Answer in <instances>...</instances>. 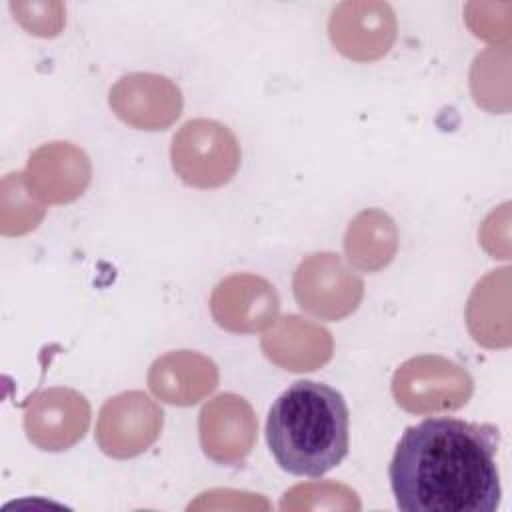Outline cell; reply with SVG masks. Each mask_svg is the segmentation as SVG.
<instances>
[{"label":"cell","mask_w":512,"mask_h":512,"mask_svg":"<svg viewBox=\"0 0 512 512\" xmlns=\"http://www.w3.org/2000/svg\"><path fill=\"white\" fill-rule=\"evenodd\" d=\"M498 430L458 418L408 426L388 478L404 512H494L500 504Z\"/></svg>","instance_id":"1"},{"label":"cell","mask_w":512,"mask_h":512,"mask_svg":"<svg viewBox=\"0 0 512 512\" xmlns=\"http://www.w3.org/2000/svg\"><path fill=\"white\" fill-rule=\"evenodd\" d=\"M350 414L344 396L328 384L298 380L270 406L266 442L276 464L320 478L348 454Z\"/></svg>","instance_id":"2"},{"label":"cell","mask_w":512,"mask_h":512,"mask_svg":"<svg viewBox=\"0 0 512 512\" xmlns=\"http://www.w3.org/2000/svg\"><path fill=\"white\" fill-rule=\"evenodd\" d=\"M170 160L186 186L220 188L238 172L240 144L228 126L210 118H194L174 134Z\"/></svg>","instance_id":"3"},{"label":"cell","mask_w":512,"mask_h":512,"mask_svg":"<svg viewBox=\"0 0 512 512\" xmlns=\"http://www.w3.org/2000/svg\"><path fill=\"white\" fill-rule=\"evenodd\" d=\"M474 390L468 370L444 356L406 360L392 376V396L410 414H440L462 408Z\"/></svg>","instance_id":"4"},{"label":"cell","mask_w":512,"mask_h":512,"mask_svg":"<svg viewBox=\"0 0 512 512\" xmlns=\"http://www.w3.org/2000/svg\"><path fill=\"white\" fill-rule=\"evenodd\" d=\"M292 290L298 306L320 320H342L362 302L364 282L338 254L316 252L294 270Z\"/></svg>","instance_id":"5"},{"label":"cell","mask_w":512,"mask_h":512,"mask_svg":"<svg viewBox=\"0 0 512 512\" xmlns=\"http://www.w3.org/2000/svg\"><path fill=\"white\" fill-rule=\"evenodd\" d=\"M162 426V408L142 390H128L102 404L96 442L106 456L126 460L146 452L160 438Z\"/></svg>","instance_id":"6"},{"label":"cell","mask_w":512,"mask_h":512,"mask_svg":"<svg viewBox=\"0 0 512 512\" xmlns=\"http://www.w3.org/2000/svg\"><path fill=\"white\" fill-rule=\"evenodd\" d=\"M332 46L354 62H374L386 56L396 40V16L388 2H340L328 20Z\"/></svg>","instance_id":"7"},{"label":"cell","mask_w":512,"mask_h":512,"mask_svg":"<svg viewBox=\"0 0 512 512\" xmlns=\"http://www.w3.org/2000/svg\"><path fill=\"white\" fill-rule=\"evenodd\" d=\"M90 426V404L74 388L54 386L30 398L24 432L44 452H62L80 442Z\"/></svg>","instance_id":"8"},{"label":"cell","mask_w":512,"mask_h":512,"mask_svg":"<svg viewBox=\"0 0 512 512\" xmlns=\"http://www.w3.org/2000/svg\"><path fill=\"white\" fill-rule=\"evenodd\" d=\"M108 104L116 118L138 130H166L182 114V92L174 80L132 72L122 76L108 94Z\"/></svg>","instance_id":"9"},{"label":"cell","mask_w":512,"mask_h":512,"mask_svg":"<svg viewBox=\"0 0 512 512\" xmlns=\"http://www.w3.org/2000/svg\"><path fill=\"white\" fill-rule=\"evenodd\" d=\"M280 298L276 288L252 272L230 274L216 284L210 296L214 322L234 334H254L276 322Z\"/></svg>","instance_id":"10"},{"label":"cell","mask_w":512,"mask_h":512,"mask_svg":"<svg viewBox=\"0 0 512 512\" xmlns=\"http://www.w3.org/2000/svg\"><path fill=\"white\" fill-rule=\"evenodd\" d=\"M198 436L210 460L218 464H238L256 444L258 418L246 398L224 392L202 406Z\"/></svg>","instance_id":"11"},{"label":"cell","mask_w":512,"mask_h":512,"mask_svg":"<svg viewBox=\"0 0 512 512\" xmlns=\"http://www.w3.org/2000/svg\"><path fill=\"white\" fill-rule=\"evenodd\" d=\"M24 180L44 204H68L84 194L92 180L88 154L72 142H48L36 148Z\"/></svg>","instance_id":"12"},{"label":"cell","mask_w":512,"mask_h":512,"mask_svg":"<svg viewBox=\"0 0 512 512\" xmlns=\"http://www.w3.org/2000/svg\"><path fill=\"white\" fill-rule=\"evenodd\" d=\"M260 348L282 370L312 372L332 358L334 340L324 326L298 314H286L264 332Z\"/></svg>","instance_id":"13"},{"label":"cell","mask_w":512,"mask_h":512,"mask_svg":"<svg viewBox=\"0 0 512 512\" xmlns=\"http://www.w3.org/2000/svg\"><path fill=\"white\" fill-rule=\"evenodd\" d=\"M218 386V366L194 350H174L156 358L148 370L152 394L172 406H194Z\"/></svg>","instance_id":"14"},{"label":"cell","mask_w":512,"mask_h":512,"mask_svg":"<svg viewBox=\"0 0 512 512\" xmlns=\"http://www.w3.org/2000/svg\"><path fill=\"white\" fill-rule=\"evenodd\" d=\"M508 268L492 270L472 290L466 324L472 338L486 348L510 344L508 332Z\"/></svg>","instance_id":"15"},{"label":"cell","mask_w":512,"mask_h":512,"mask_svg":"<svg viewBox=\"0 0 512 512\" xmlns=\"http://www.w3.org/2000/svg\"><path fill=\"white\" fill-rule=\"evenodd\" d=\"M396 250L398 228L384 210L368 208L350 220L344 236V252L354 268L378 272L394 260Z\"/></svg>","instance_id":"16"},{"label":"cell","mask_w":512,"mask_h":512,"mask_svg":"<svg viewBox=\"0 0 512 512\" xmlns=\"http://www.w3.org/2000/svg\"><path fill=\"white\" fill-rule=\"evenodd\" d=\"M46 214L44 202L28 188L24 172H10L0 184V232L22 236L38 228Z\"/></svg>","instance_id":"17"},{"label":"cell","mask_w":512,"mask_h":512,"mask_svg":"<svg viewBox=\"0 0 512 512\" xmlns=\"http://www.w3.org/2000/svg\"><path fill=\"white\" fill-rule=\"evenodd\" d=\"M280 510H360V500L346 484L306 482L284 494Z\"/></svg>","instance_id":"18"},{"label":"cell","mask_w":512,"mask_h":512,"mask_svg":"<svg viewBox=\"0 0 512 512\" xmlns=\"http://www.w3.org/2000/svg\"><path fill=\"white\" fill-rule=\"evenodd\" d=\"M22 6L36 14V16H26V18H16L24 30H28L34 36L40 38H52L60 34L64 26V10L56 12L62 4L58 2H22Z\"/></svg>","instance_id":"19"}]
</instances>
